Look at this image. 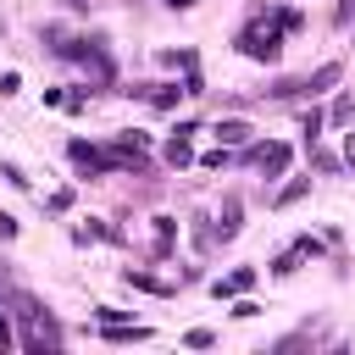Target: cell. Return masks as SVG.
I'll return each instance as SVG.
<instances>
[{
	"instance_id": "6da1fadb",
	"label": "cell",
	"mask_w": 355,
	"mask_h": 355,
	"mask_svg": "<svg viewBox=\"0 0 355 355\" xmlns=\"http://www.w3.org/2000/svg\"><path fill=\"white\" fill-rule=\"evenodd\" d=\"M294 22H300L294 11H272V28H244V33H239V50L255 55V61H277V39H283V28H294Z\"/></svg>"
},
{
	"instance_id": "7a4b0ae2",
	"label": "cell",
	"mask_w": 355,
	"mask_h": 355,
	"mask_svg": "<svg viewBox=\"0 0 355 355\" xmlns=\"http://www.w3.org/2000/svg\"><path fill=\"white\" fill-rule=\"evenodd\" d=\"M250 155H255V161H261V166H266V172H272V178H277V172H283V166H288V144H277V139H272V144H255V150H250Z\"/></svg>"
},
{
	"instance_id": "3957f363",
	"label": "cell",
	"mask_w": 355,
	"mask_h": 355,
	"mask_svg": "<svg viewBox=\"0 0 355 355\" xmlns=\"http://www.w3.org/2000/svg\"><path fill=\"white\" fill-rule=\"evenodd\" d=\"M144 338H150V327H139V322L133 327L128 322H105V344H144Z\"/></svg>"
},
{
	"instance_id": "277c9868",
	"label": "cell",
	"mask_w": 355,
	"mask_h": 355,
	"mask_svg": "<svg viewBox=\"0 0 355 355\" xmlns=\"http://www.w3.org/2000/svg\"><path fill=\"white\" fill-rule=\"evenodd\" d=\"M338 72H344V67H338V61H327V67H316V72H311V78H305L300 89H311V94H322L327 83H338Z\"/></svg>"
},
{
	"instance_id": "5b68a950",
	"label": "cell",
	"mask_w": 355,
	"mask_h": 355,
	"mask_svg": "<svg viewBox=\"0 0 355 355\" xmlns=\"http://www.w3.org/2000/svg\"><path fill=\"white\" fill-rule=\"evenodd\" d=\"M122 283H128V288H150V294H172V288H166L161 277H150V272H122Z\"/></svg>"
},
{
	"instance_id": "8992f818",
	"label": "cell",
	"mask_w": 355,
	"mask_h": 355,
	"mask_svg": "<svg viewBox=\"0 0 355 355\" xmlns=\"http://www.w3.org/2000/svg\"><path fill=\"white\" fill-rule=\"evenodd\" d=\"M216 139H222V144H244L250 128H244V122H216Z\"/></svg>"
},
{
	"instance_id": "52a82bcc",
	"label": "cell",
	"mask_w": 355,
	"mask_h": 355,
	"mask_svg": "<svg viewBox=\"0 0 355 355\" xmlns=\"http://www.w3.org/2000/svg\"><path fill=\"white\" fill-rule=\"evenodd\" d=\"M250 283H255V272H233V277H222V283H216V294H244Z\"/></svg>"
},
{
	"instance_id": "ba28073f",
	"label": "cell",
	"mask_w": 355,
	"mask_h": 355,
	"mask_svg": "<svg viewBox=\"0 0 355 355\" xmlns=\"http://www.w3.org/2000/svg\"><path fill=\"white\" fill-rule=\"evenodd\" d=\"M183 133H189V128H178V139L166 144V161H172V166H183V161H189V139H183Z\"/></svg>"
},
{
	"instance_id": "9c48e42d",
	"label": "cell",
	"mask_w": 355,
	"mask_h": 355,
	"mask_svg": "<svg viewBox=\"0 0 355 355\" xmlns=\"http://www.w3.org/2000/svg\"><path fill=\"white\" fill-rule=\"evenodd\" d=\"M183 344H189V349H211V327H189Z\"/></svg>"
},
{
	"instance_id": "30bf717a",
	"label": "cell",
	"mask_w": 355,
	"mask_h": 355,
	"mask_svg": "<svg viewBox=\"0 0 355 355\" xmlns=\"http://www.w3.org/2000/svg\"><path fill=\"white\" fill-rule=\"evenodd\" d=\"M322 122H327L322 111H311V116H305V144H316V133H322Z\"/></svg>"
},
{
	"instance_id": "8fae6325",
	"label": "cell",
	"mask_w": 355,
	"mask_h": 355,
	"mask_svg": "<svg viewBox=\"0 0 355 355\" xmlns=\"http://www.w3.org/2000/svg\"><path fill=\"white\" fill-rule=\"evenodd\" d=\"M344 150H349V161H355V133H349V139H344Z\"/></svg>"
},
{
	"instance_id": "7c38bea8",
	"label": "cell",
	"mask_w": 355,
	"mask_h": 355,
	"mask_svg": "<svg viewBox=\"0 0 355 355\" xmlns=\"http://www.w3.org/2000/svg\"><path fill=\"white\" fill-rule=\"evenodd\" d=\"M6 344H11V333H6V322H0V349H6Z\"/></svg>"
},
{
	"instance_id": "4fadbf2b",
	"label": "cell",
	"mask_w": 355,
	"mask_h": 355,
	"mask_svg": "<svg viewBox=\"0 0 355 355\" xmlns=\"http://www.w3.org/2000/svg\"><path fill=\"white\" fill-rule=\"evenodd\" d=\"M166 6H178V11H183V6H194V0H166Z\"/></svg>"
}]
</instances>
